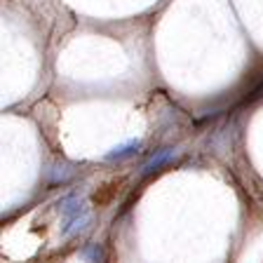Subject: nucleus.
<instances>
[{"label":"nucleus","instance_id":"obj_1","mask_svg":"<svg viewBox=\"0 0 263 263\" xmlns=\"http://www.w3.org/2000/svg\"><path fill=\"white\" fill-rule=\"evenodd\" d=\"M59 214L64 223H61V235L64 237H73L78 233L89 226V219H92V209H89L87 200L78 193L73 195H66L59 202Z\"/></svg>","mask_w":263,"mask_h":263},{"label":"nucleus","instance_id":"obj_2","mask_svg":"<svg viewBox=\"0 0 263 263\" xmlns=\"http://www.w3.org/2000/svg\"><path fill=\"white\" fill-rule=\"evenodd\" d=\"M174 158H176V151H174V148H164V151H158L153 158H151L146 164H143V174H153L155 170H160L162 164L172 162Z\"/></svg>","mask_w":263,"mask_h":263},{"label":"nucleus","instance_id":"obj_3","mask_svg":"<svg viewBox=\"0 0 263 263\" xmlns=\"http://www.w3.org/2000/svg\"><path fill=\"white\" fill-rule=\"evenodd\" d=\"M139 146H141V143H139V139H132V141H127V143H122V146L113 148V151H110V153L106 155V160H120V158H127V155H132Z\"/></svg>","mask_w":263,"mask_h":263}]
</instances>
